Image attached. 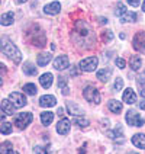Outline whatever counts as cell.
I'll use <instances>...</instances> for the list:
<instances>
[{
    "label": "cell",
    "instance_id": "6da1fadb",
    "mask_svg": "<svg viewBox=\"0 0 145 154\" xmlns=\"http://www.w3.org/2000/svg\"><path fill=\"white\" fill-rule=\"evenodd\" d=\"M73 41L81 48H92L94 45V32L86 20H78L71 32Z\"/></svg>",
    "mask_w": 145,
    "mask_h": 154
},
{
    "label": "cell",
    "instance_id": "7a4b0ae2",
    "mask_svg": "<svg viewBox=\"0 0 145 154\" xmlns=\"http://www.w3.org/2000/svg\"><path fill=\"white\" fill-rule=\"evenodd\" d=\"M2 51H3V54H5L8 58H10V60L13 61L15 64H19V63L22 61V54H20V51L17 50V47L9 39L8 36H3V38H2Z\"/></svg>",
    "mask_w": 145,
    "mask_h": 154
},
{
    "label": "cell",
    "instance_id": "3957f363",
    "mask_svg": "<svg viewBox=\"0 0 145 154\" xmlns=\"http://www.w3.org/2000/svg\"><path fill=\"white\" fill-rule=\"evenodd\" d=\"M83 96H84V99L87 102H92V103H100L102 100V97H100V92L94 87V86L89 85L84 87V90H83Z\"/></svg>",
    "mask_w": 145,
    "mask_h": 154
},
{
    "label": "cell",
    "instance_id": "277c9868",
    "mask_svg": "<svg viewBox=\"0 0 145 154\" xmlns=\"http://www.w3.org/2000/svg\"><path fill=\"white\" fill-rule=\"evenodd\" d=\"M34 119V115L31 113V112H22V113H19L16 116V119H15V124H16V127L19 129H25L31 122Z\"/></svg>",
    "mask_w": 145,
    "mask_h": 154
},
{
    "label": "cell",
    "instance_id": "5b68a950",
    "mask_svg": "<svg viewBox=\"0 0 145 154\" xmlns=\"http://www.w3.org/2000/svg\"><path fill=\"white\" fill-rule=\"evenodd\" d=\"M97 64H99V60H97V57H87L84 60L80 61V70H83V71H87V73H92L94 70L97 69Z\"/></svg>",
    "mask_w": 145,
    "mask_h": 154
},
{
    "label": "cell",
    "instance_id": "8992f818",
    "mask_svg": "<svg viewBox=\"0 0 145 154\" xmlns=\"http://www.w3.org/2000/svg\"><path fill=\"white\" fill-rule=\"evenodd\" d=\"M125 119H126V122H128L129 125H132V127H142L145 124V121L142 119V118H139V113H138L137 111H132V109L128 111Z\"/></svg>",
    "mask_w": 145,
    "mask_h": 154
},
{
    "label": "cell",
    "instance_id": "52a82bcc",
    "mask_svg": "<svg viewBox=\"0 0 145 154\" xmlns=\"http://www.w3.org/2000/svg\"><path fill=\"white\" fill-rule=\"evenodd\" d=\"M134 48L139 52H145V32H138L134 36Z\"/></svg>",
    "mask_w": 145,
    "mask_h": 154
},
{
    "label": "cell",
    "instance_id": "ba28073f",
    "mask_svg": "<svg viewBox=\"0 0 145 154\" xmlns=\"http://www.w3.org/2000/svg\"><path fill=\"white\" fill-rule=\"evenodd\" d=\"M10 100L12 103L15 105V108H23L26 103V97L23 96L22 93H17V92H13V93H10Z\"/></svg>",
    "mask_w": 145,
    "mask_h": 154
},
{
    "label": "cell",
    "instance_id": "9c48e42d",
    "mask_svg": "<svg viewBox=\"0 0 145 154\" xmlns=\"http://www.w3.org/2000/svg\"><path fill=\"white\" fill-rule=\"evenodd\" d=\"M68 66H70V60H68V55H65V54L57 57L55 61H54V69L55 70H65Z\"/></svg>",
    "mask_w": 145,
    "mask_h": 154
},
{
    "label": "cell",
    "instance_id": "30bf717a",
    "mask_svg": "<svg viewBox=\"0 0 145 154\" xmlns=\"http://www.w3.org/2000/svg\"><path fill=\"white\" fill-rule=\"evenodd\" d=\"M55 105H57V99L52 94H45V96H42L39 99V106L41 108H52Z\"/></svg>",
    "mask_w": 145,
    "mask_h": 154
},
{
    "label": "cell",
    "instance_id": "8fae6325",
    "mask_svg": "<svg viewBox=\"0 0 145 154\" xmlns=\"http://www.w3.org/2000/svg\"><path fill=\"white\" fill-rule=\"evenodd\" d=\"M70 127H71L70 121L67 119V118H62V119L57 124V132H58L60 135H67L70 132Z\"/></svg>",
    "mask_w": 145,
    "mask_h": 154
},
{
    "label": "cell",
    "instance_id": "7c38bea8",
    "mask_svg": "<svg viewBox=\"0 0 145 154\" xmlns=\"http://www.w3.org/2000/svg\"><path fill=\"white\" fill-rule=\"evenodd\" d=\"M67 109H68V113L74 115V116H81V115H84L83 108H81V106H78L76 102H71V100L67 102Z\"/></svg>",
    "mask_w": 145,
    "mask_h": 154
},
{
    "label": "cell",
    "instance_id": "4fadbf2b",
    "mask_svg": "<svg viewBox=\"0 0 145 154\" xmlns=\"http://www.w3.org/2000/svg\"><path fill=\"white\" fill-rule=\"evenodd\" d=\"M61 10V5L58 2H52V3H48L45 8H44V12L47 15H58Z\"/></svg>",
    "mask_w": 145,
    "mask_h": 154
},
{
    "label": "cell",
    "instance_id": "5bb4252c",
    "mask_svg": "<svg viewBox=\"0 0 145 154\" xmlns=\"http://www.w3.org/2000/svg\"><path fill=\"white\" fill-rule=\"evenodd\" d=\"M122 100L125 103L132 105V103L137 102V94H135V92H134L132 89H126V90L123 92V94H122Z\"/></svg>",
    "mask_w": 145,
    "mask_h": 154
},
{
    "label": "cell",
    "instance_id": "9a60e30c",
    "mask_svg": "<svg viewBox=\"0 0 145 154\" xmlns=\"http://www.w3.org/2000/svg\"><path fill=\"white\" fill-rule=\"evenodd\" d=\"M51 60H52V52H41V54L36 57V63H38V66H41V67H45Z\"/></svg>",
    "mask_w": 145,
    "mask_h": 154
},
{
    "label": "cell",
    "instance_id": "2e32d148",
    "mask_svg": "<svg viewBox=\"0 0 145 154\" xmlns=\"http://www.w3.org/2000/svg\"><path fill=\"white\" fill-rule=\"evenodd\" d=\"M132 144L138 148L145 150V134H135L132 137Z\"/></svg>",
    "mask_w": 145,
    "mask_h": 154
},
{
    "label": "cell",
    "instance_id": "e0dca14e",
    "mask_svg": "<svg viewBox=\"0 0 145 154\" xmlns=\"http://www.w3.org/2000/svg\"><path fill=\"white\" fill-rule=\"evenodd\" d=\"M2 111L6 115H13L15 113V105H12V102H9L8 99L2 100Z\"/></svg>",
    "mask_w": 145,
    "mask_h": 154
},
{
    "label": "cell",
    "instance_id": "ac0fdd59",
    "mask_svg": "<svg viewBox=\"0 0 145 154\" xmlns=\"http://www.w3.org/2000/svg\"><path fill=\"white\" fill-rule=\"evenodd\" d=\"M13 20H15V15L12 13V12H8V13H3L2 17H0V23L3 26H9L13 23Z\"/></svg>",
    "mask_w": 145,
    "mask_h": 154
},
{
    "label": "cell",
    "instance_id": "d6986e66",
    "mask_svg": "<svg viewBox=\"0 0 145 154\" xmlns=\"http://www.w3.org/2000/svg\"><path fill=\"white\" fill-rule=\"evenodd\" d=\"M122 23H126V22H137L138 20V15L134 12H125L122 16L119 17Z\"/></svg>",
    "mask_w": 145,
    "mask_h": 154
},
{
    "label": "cell",
    "instance_id": "ffe728a7",
    "mask_svg": "<svg viewBox=\"0 0 145 154\" xmlns=\"http://www.w3.org/2000/svg\"><path fill=\"white\" fill-rule=\"evenodd\" d=\"M112 77V70L110 69H102L97 71V79L100 80V82H109V79Z\"/></svg>",
    "mask_w": 145,
    "mask_h": 154
},
{
    "label": "cell",
    "instance_id": "44dd1931",
    "mask_svg": "<svg viewBox=\"0 0 145 154\" xmlns=\"http://www.w3.org/2000/svg\"><path fill=\"white\" fill-rule=\"evenodd\" d=\"M39 83H41V86L45 87V89L51 87V85H52V74L51 73H45V74H42V76L39 77Z\"/></svg>",
    "mask_w": 145,
    "mask_h": 154
},
{
    "label": "cell",
    "instance_id": "7402d4cb",
    "mask_svg": "<svg viewBox=\"0 0 145 154\" xmlns=\"http://www.w3.org/2000/svg\"><path fill=\"white\" fill-rule=\"evenodd\" d=\"M107 108H109V111L113 112V113H120L122 109H123V106H122V103L119 100H109V105H107Z\"/></svg>",
    "mask_w": 145,
    "mask_h": 154
},
{
    "label": "cell",
    "instance_id": "603a6c76",
    "mask_svg": "<svg viewBox=\"0 0 145 154\" xmlns=\"http://www.w3.org/2000/svg\"><path fill=\"white\" fill-rule=\"evenodd\" d=\"M52 121H54V113L52 112H42L41 113V122H42V125L48 127L50 124H52Z\"/></svg>",
    "mask_w": 145,
    "mask_h": 154
},
{
    "label": "cell",
    "instance_id": "cb8c5ba5",
    "mask_svg": "<svg viewBox=\"0 0 145 154\" xmlns=\"http://www.w3.org/2000/svg\"><path fill=\"white\" fill-rule=\"evenodd\" d=\"M141 64H142V61L139 58V55H132V57H131L129 66H131V69L134 70V71H138V70L141 69Z\"/></svg>",
    "mask_w": 145,
    "mask_h": 154
},
{
    "label": "cell",
    "instance_id": "d4e9b609",
    "mask_svg": "<svg viewBox=\"0 0 145 154\" xmlns=\"http://www.w3.org/2000/svg\"><path fill=\"white\" fill-rule=\"evenodd\" d=\"M23 73L28 74V76H35L36 73H38V70L35 67L34 64H31V63H26L25 66H23Z\"/></svg>",
    "mask_w": 145,
    "mask_h": 154
},
{
    "label": "cell",
    "instance_id": "484cf974",
    "mask_svg": "<svg viewBox=\"0 0 145 154\" xmlns=\"http://www.w3.org/2000/svg\"><path fill=\"white\" fill-rule=\"evenodd\" d=\"M23 92L26 94H29V96H35L36 92H38V89H36V86L34 83H28V85L23 86Z\"/></svg>",
    "mask_w": 145,
    "mask_h": 154
},
{
    "label": "cell",
    "instance_id": "4316f807",
    "mask_svg": "<svg viewBox=\"0 0 145 154\" xmlns=\"http://www.w3.org/2000/svg\"><path fill=\"white\" fill-rule=\"evenodd\" d=\"M0 151L2 154H19L16 151H13V148H12V144L10 143H3L2 144V148H0Z\"/></svg>",
    "mask_w": 145,
    "mask_h": 154
},
{
    "label": "cell",
    "instance_id": "83f0119b",
    "mask_svg": "<svg viewBox=\"0 0 145 154\" xmlns=\"http://www.w3.org/2000/svg\"><path fill=\"white\" fill-rule=\"evenodd\" d=\"M123 135V132H122V127L120 125H118V128L113 129V131H109L107 132V137L112 138V140H116L118 137H122Z\"/></svg>",
    "mask_w": 145,
    "mask_h": 154
},
{
    "label": "cell",
    "instance_id": "f1b7e54d",
    "mask_svg": "<svg viewBox=\"0 0 145 154\" xmlns=\"http://www.w3.org/2000/svg\"><path fill=\"white\" fill-rule=\"evenodd\" d=\"M0 132L3 134V135H8L12 132V124L10 122H6V121H3V124H2V127H0Z\"/></svg>",
    "mask_w": 145,
    "mask_h": 154
},
{
    "label": "cell",
    "instance_id": "f546056e",
    "mask_svg": "<svg viewBox=\"0 0 145 154\" xmlns=\"http://www.w3.org/2000/svg\"><path fill=\"white\" fill-rule=\"evenodd\" d=\"M73 124H76V125H78V127H81V128H86V127H89V119H86V118H78V116H76L74 119H73Z\"/></svg>",
    "mask_w": 145,
    "mask_h": 154
},
{
    "label": "cell",
    "instance_id": "4dcf8cb0",
    "mask_svg": "<svg viewBox=\"0 0 145 154\" xmlns=\"http://www.w3.org/2000/svg\"><path fill=\"white\" fill-rule=\"evenodd\" d=\"M113 39V32L112 31H104L102 34V41L103 42H110Z\"/></svg>",
    "mask_w": 145,
    "mask_h": 154
},
{
    "label": "cell",
    "instance_id": "1f68e13d",
    "mask_svg": "<svg viewBox=\"0 0 145 154\" xmlns=\"http://www.w3.org/2000/svg\"><path fill=\"white\" fill-rule=\"evenodd\" d=\"M125 12H128V10H126V8H125L122 3H118V8H116V12H115V13H116V16L120 17L123 13H125Z\"/></svg>",
    "mask_w": 145,
    "mask_h": 154
},
{
    "label": "cell",
    "instance_id": "d6a6232c",
    "mask_svg": "<svg viewBox=\"0 0 145 154\" xmlns=\"http://www.w3.org/2000/svg\"><path fill=\"white\" fill-rule=\"evenodd\" d=\"M67 87V77H58V89H65Z\"/></svg>",
    "mask_w": 145,
    "mask_h": 154
},
{
    "label": "cell",
    "instance_id": "836d02e7",
    "mask_svg": "<svg viewBox=\"0 0 145 154\" xmlns=\"http://www.w3.org/2000/svg\"><path fill=\"white\" fill-rule=\"evenodd\" d=\"M122 87H123V80H122V77H116V82H115V90L119 92Z\"/></svg>",
    "mask_w": 145,
    "mask_h": 154
},
{
    "label": "cell",
    "instance_id": "e575fe53",
    "mask_svg": "<svg viewBox=\"0 0 145 154\" xmlns=\"http://www.w3.org/2000/svg\"><path fill=\"white\" fill-rule=\"evenodd\" d=\"M34 153L35 154H48V150L45 147H41V146H36L34 148Z\"/></svg>",
    "mask_w": 145,
    "mask_h": 154
},
{
    "label": "cell",
    "instance_id": "d590c367",
    "mask_svg": "<svg viewBox=\"0 0 145 154\" xmlns=\"http://www.w3.org/2000/svg\"><path fill=\"white\" fill-rule=\"evenodd\" d=\"M116 66H118L119 69H125V66H126V61L123 60V58H116Z\"/></svg>",
    "mask_w": 145,
    "mask_h": 154
},
{
    "label": "cell",
    "instance_id": "8d00e7d4",
    "mask_svg": "<svg viewBox=\"0 0 145 154\" xmlns=\"http://www.w3.org/2000/svg\"><path fill=\"white\" fill-rule=\"evenodd\" d=\"M137 82H138V85H145V71L144 73H141V74L138 76Z\"/></svg>",
    "mask_w": 145,
    "mask_h": 154
},
{
    "label": "cell",
    "instance_id": "74e56055",
    "mask_svg": "<svg viewBox=\"0 0 145 154\" xmlns=\"http://www.w3.org/2000/svg\"><path fill=\"white\" fill-rule=\"evenodd\" d=\"M128 3L131 5V6H134V8H137V6H139V3H141V0H128Z\"/></svg>",
    "mask_w": 145,
    "mask_h": 154
},
{
    "label": "cell",
    "instance_id": "f35d334b",
    "mask_svg": "<svg viewBox=\"0 0 145 154\" xmlns=\"http://www.w3.org/2000/svg\"><path fill=\"white\" fill-rule=\"evenodd\" d=\"M99 22H100V23H104V25H106V23H107V19H106V17H99Z\"/></svg>",
    "mask_w": 145,
    "mask_h": 154
},
{
    "label": "cell",
    "instance_id": "ab89813d",
    "mask_svg": "<svg viewBox=\"0 0 145 154\" xmlns=\"http://www.w3.org/2000/svg\"><path fill=\"white\" fill-rule=\"evenodd\" d=\"M139 109H142V111H145V100H142V102H139Z\"/></svg>",
    "mask_w": 145,
    "mask_h": 154
},
{
    "label": "cell",
    "instance_id": "60d3db41",
    "mask_svg": "<svg viewBox=\"0 0 145 154\" xmlns=\"http://www.w3.org/2000/svg\"><path fill=\"white\" fill-rule=\"evenodd\" d=\"M16 3H19V5H22V3H25V2H28V0H15Z\"/></svg>",
    "mask_w": 145,
    "mask_h": 154
},
{
    "label": "cell",
    "instance_id": "b9f144b4",
    "mask_svg": "<svg viewBox=\"0 0 145 154\" xmlns=\"http://www.w3.org/2000/svg\"><path fill=\"white\" fill-rule=\"evenodd\" d=\"M141 96H142V97H145V87L141 90Z\"/></svg>",
    "mask_w": 145,
    "mask_h": 154
},
{
    "label": "cell",
    "instance_id": "7bdbcfd3",
    "mask_svg": "<svg viewBox=\"0 0 145 154\" xmlns=\"http://www.w3.org/2000/svg\"><path fill=\"white\" fill-rule=\"evenodd\" d=\"M142 10H144V12H145V2H144V3H142Z\"/></svg>",
    "mask_w": 145,
    "mask_h": 154
},
{
    "label": "cell",
    "instance_id": "ee69618b",
    "mask_svg": "<svg viewBox=\"0 0 145 154\" xmlns=\"http://www.w3.org/2000/svg\"><path fill=\"white\" fill-rule=\"evenodd\" d=\"M84 151H86V148H83V153H80V154H84Z\"/></svg>",
    "mask_w": 145,
    "mask_h": 154
},
{
    "label": "cell",
    "instance_id": "f6af8a7d",
    "mask_svg": "<svg viewBox=\"0 0 145 154\" xmlns=\"http://www.w3.org/2000/svg\"><path fill=\"white\" fill-rule=\"evenodd\" d=\"M128 154H138V153H128Z\"/></svg>",
    "mask_w": 145,
    "mask_h": 154
}]
</instances>
